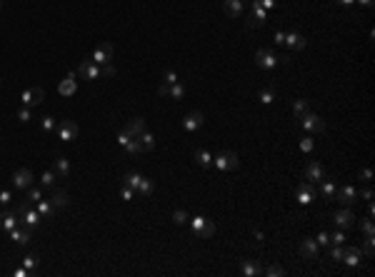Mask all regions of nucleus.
Instances as JSON below:
<instances>
[{
    "label": "nucleus",
    "instance_id": "1",
    "mask_svg": "<svg viewBox=\"0 0 375 277\" xmlns=\"http://www.w3.org/2000/svg\"><path fill=\"white\" fill-rule=\"evenodd\" d=\"M120 185H128V187H133L135 192H140V195H145V197H150L153 190H155L153 180H148V177L140 175V172H125V175L120 177Z\"/></svg>",
    "mask_w": 375,
    "mask_h": 277
},
{
    "label": "nucleus",
    "instance_id": "2",
    "mask_svg": "<svg viewBox=\"0 0 375 277\" xmlns=\"http://www.w3.org/2000/svg\"><path fill=\"white\" fill-rule=\"evenodd\" d=\"M15 215H18V220H20V225L23 227H28V230H35L38 225H40V215H38V210L35 207H30V202H20L18 207H15Z\"/></svg>",
    "mask_w": 375,
    "mask_h": 277
},
{
    "label": "nucleus",
    "instance_id": "3",
    "mask_svg": "<svg viewBox=\"0 0 375 277\" xmlns=\"http://www.w3.org/2000/svg\"><path fill=\"white\" fill-rule=\"evenodd\" d=\"M255 65H258L260 70H275V68L280 65V58H278L273 50H268V48H258V50H255Z\"/></svg>",
    "mask_w": 375,
    "mask_h": 277
},
{
    "label": "nucleus",
    "instance_id": "4",
    "mask_svg": "<svg viewBox=\"0 0 375 277\" xmlns=\"http://www.w3.org/2000/svg\"><path fill=\"white\" fill-rule=\"evenodd\" d=\"M298 123H300V128H303V130H308V133H320V135L325 133V120H323L320 115L310 113V110H308L305 115H300V118H298Z\"/></svg>",
    "mask_w": 375,
    "mask_h": 277
},
{
    "label": "nucleus",
    "instance_id": "5",
    "mask_svg": "<svg viewBox=\"0 0 375 277\" xmlns=\"http://www.w3.org/2000/svg\"><path fill=\"white\" fill-rule=\"evenodd\" d=\"M213 165H215L218 170H238V167H240V157H238L233 150H223V152H218V155L213 157Z\"/></svg>",
    "mask_w": 375,
    "mask_h": 277
},
{
    "label": "nucleus",
    "instance_id": "6",
    "mask_svg": "<svg viewBox=\"0 0 375 277\" xmlns=\"http://www.w3.org/2000/svg\"><path fill=\"white\" fill-rule=\"evenodd\" d=\"M188 222H190V227H193V232H195L198 237H213V235H215V225H213V220H208V217H203V215L190 217Z\"/></svg>",
    "mask_w": 375,
    "mask_h": 277
},
{
    "label": "nucleus",
    "instance_id": "7",
    "mask_svg": "<svg viewBox=\"0 0 375 277\" xmlns=\"http://www.w3.org/2000/svg\"><path fill=\"white\" fill-rule=\"evenodd\" d=\"M268 23V10L258 3V0H250V15H248V28H263Z\"/></svg>",
    "mask_w": 375,
    "mask_h": 277
},
{
    "label": "nucleus",
    "instance_id": "8",
    "mask_svg": "<svg viewBox=\"0 0 375 277\" xmlns=\"http://www.w3.org/2000/svg\"><path fill=\"white\" fill-rule=\"evenodd\" d=\"M55 130H58V138H60L63 142H73V140H78V135H80V128L75 125V120H60V123L55 125Z\"/></svg>",
    "mask_w": 375,
    "mask_h": 277
},
{
    "label": "nucleus",
    "instance_id": "9",
    "mask_svg": "<svg viewBox=\"0 0 375 277\" xmlns=\"http://www.w3.org/2000/svg\"><path fill=\"white\" fill-rule=\"evenodd\" d=\"M318 197V187H315V182H300L298 187H295V200L300 202V205H310L313 200Z\"/></svg>",
    "mask_w": 375,
    "mask_h": 277
},
{
    "label": "nucleus",
    "instance_id": "10",
    "mask_svg": "<svg viewBox=\"0 0 375 277\" xmlns=\"http://www.w3.org/2000/svg\"><path fill=\"white\" fill-rule=\"evenodd\" d=\"M335 200L340 202V207H353V205L360 200V195H358V190H355L353 185H345V187H340V190L335 192Z\"/></svg>",
    "mask_w": 375,
    "mask_h": 277
},
{
    "label": "nucleus",
    "instance_id": "11",
    "mask_svg": "<svg viewBox=\"0 0 375 277\" xmlns=\"http://www.w3.org/2000/svg\"><path fill=\"white\" fill-rule=\"evenodd\" d=\"M203 123H205L203 113H200V110H190V113L183 118V130H185V133H195V130L203 128Z\"/></svg>",
    "mask_w": 375,
    "mask_h": 277
},
{
    "label": "nucleus",
    "instance_id": "12",
    "mask_svg": "<svg viewBox=\"0 0 375 277\" xmlns=\"http://www.w3.org/2000/svg\"><path fill=\"white\" fill-rule=\"evenodd\" d=\"M43 100H45V90H43V88H28V90L20 95V103L28 105V108H38Z\"/></svg>",
    "mask_w": 375,
    "mask_h": 277
},
{
    "label": "nucleus",
    "instance_id": "13",
    "mask_svg": "<svg viewBox=\"0 0 375 277\" xmlns=\"http://www.w3.org/2000/svg\"><path fill=\"white\" fill-rule=\"evenodd\" d=\"M333 222L338 230H350L355 225V215L350 212V207H340L335 215H333Z\"/></svg>",
    "mask_w": 375,
    "mask_h": 277
},
{
    "label": "nucleus",
    "instance_id": "14",
    "mask_svg": "<svg viewBox=\"0 0 375 277\" xmlns=\"http://www.w3.org/2000/svg\"><path fill=\"white\" fill-rule=\"evenodd\" d=\"M95 65H108L113 60V45L110 43H100L95 50H93V58H90Z\"/></svg>",
    "mask_w": 375,
    "mask_h": 277
},
{
    "label": "nucleus",
    "instance_id": "15",
    "mask_svg": "<svg viewBox=\"0 0 375 277\" xmlns=\"http://www.w3.org/2000/svg\"><path fill=\"white\" fill-rule=\"evenodd\" d=\"M78 73L73 70V73H68L65 75V80H60V85H58V93L63 95V98H70V95H75V90H78Z\"/></svg>",
    "mask_w": 375,
    "mask_h": 277
},
{
    "label": "nucleus",
    "instance_id": "16",
    "mask_svg": "<svg viewBox=\"0 0 375 277\" xmlns=\"http://www.w3.org/2000/svg\"><path fill=\"white\" fill-rule=\"evenodd\" d=\"M323 177H328V175H325V167H323L318 160H310V162L305 165V180H308V182H320Z\"/></svg>",
    "mask_w": 375,
    "mask_h": 277
},
{
    "label": "nucleus",
    "instance_id": "17",
    "mask_svg": "<svg viewBox=\"0 0 375 277\" xmlns=\"http://www.w3.org/2000/svg\"><path fill=\"white\" fill-rule=\"evenodd\" d=\"M300 255L305 257V260H318V255H320V247H318V242L313 240V237H303L300 240Z\"/></svg>",
    "mask_w": 375,
    "mask_h": 277
},
{
    "label": "nucleus",
    "instance_id": "18",
    "mask_svg": "<svg viewBox=\"0 0 375 277\" xmlns=\"http://www.w3.org/2000/svg\"><path fill=\"white\" fill-rule=\"evenodd\" d=\"M78 75L83 80H98L100 78V65H95L93 60H83L80 68H78Z\"/></svg>",
    "mask_w": 375,
    "mask_h": 277
},
{
    "label": "nucleus",
    "instance_id": "19",
    "mask_svg": "<svg viewBox=\"0 0 375 277\" xmlns=\"http://www.w3.org/2000/svg\"><path fill=\"white\" fill-rule=\"evenodd\" d=\"M13 185H15L18 190H28V187L33 185V172H30L28 167L15 170V172H13Z\"/></svg>",
    "mask_w": 375,
    "mask_h": 277
},
{
    "label": "nucleus",
    "instance_id": "20",
    "mask_svg": "<svg viewBox=\"0 0 375 277\" xmlns=\"http://www.w3.org/2000/svg\"><path fill=\"white\" fill-rule=\"evenodd\" d=\"M20 225V220H18V215H15V210H5V212H0V230L3 232H10L13 227H18Z\"/></svg>",
    "mask_w": 375,
    "mask_h": 277
},
{
    "label": "nucleus",
    "instance_id": "21",
    "mask_svg": "<svg viewBox=\"0 0 375 277\" xmlns=\"http://www.w3.org/2000/svg\"><path fill=\"white\" fill-rule=\"evenodd\" d=\"M343 262H345L348 267H360V262H363V250H360V247H345Z\"/></svg>",
    "mask_w": 375,
    "mask_h": 277
},
{
    "label": "nucleus",
    "instance_id": "22",
    "mask_svg": "<svg viewBox=\"0 0 375 277\" xmlns=\"http://www.w3.org/2000/svg\"><path fill=\"white\" fill-rule=\"evenodd\" d=\"M123 130H125L130 138H140L148 128H145V120H143V118H133V120H128V125H125Z\"/></svg>",
    "mask_w": 375,
    "mask_h": 277
},
{
    "label": "nucleus",
    "instance_id": "23",
    "mask_svg": "<svg viewBox=\"0 0 375 277\" xmlns=\"http://www.w3.org/2000/svg\"><path fill=\"white\" fill-rule=\"evenodd\" d=\"M263 265L258 262V260H243V265H240V272L245 275V277H258V275H263Z\"/></svg>",
    "mask_w": 375,
    "mask_h": 277
},
{
    "label": "nucleus",
    "instance_id": "24",
    "mask_svg": "<svg viewBox=\"0 0 375 277\" xmlns=\"http://www.w3.org/2000/svg\"><path fill=\"white\" fill-rule=\"evenodd\" d=\"M223 13L228 18H240L243 15V0H223Z\"/></svg>",
    "mask_w": 375,
    "mask_h": 277
},
{
    "label": "nucleus",
    "instance_id": "25",
    "mask_svg": "<svg viewBox=\"0 0 375 277\" xmlns=\"http://www.w3.org/2000/svg\"><path fill=\"white\" fill-rule=\"evenodd\" d=\"M283 45L298 53V50H303V48H305L308 43H305V38H303L300 33H285V43H283Z\"/></svg>",
    "mask_w": 375,
    "mask_h": 277
},
{
    "label": "nucleus",
    "instance_id": "26",
    "mask_svg": "<svg viewBox=\"0 0 375 277\" xmlns=\"http://www.w3.org/2000/svg\"><path fill=\"white\" fill-rule=\"evenodd\" d=\"M30 232H33V230H28V227L18 225V227H13V230H10V237H13V242H15V245H28V242H30Z\"/></svg>",
    "mask_w": 375,
    "mask_h": 277
},
{
    "label": "nucleus",
    "instance_id": "27",
    "mask_svg": "<svg viewBox=\"0 0 375 277\" xmlns=\"http://www.w3.org/2000/svg\"><path fill=\"white\" fill-rule=\"evenodd\" d=\"M35 210H38V215H40L43 220H50V217L55 215V205H53L50 200H38V202H35Z\"/></svg>",
    "mask_w": 375,
    "mask_h": 277
},
{
    "label": "nucleus",
    "instance_id": "28",
    "mask_svg": "<svg viewBox=\"0 0 375 277\" xmlns=\"http://www.w3.org/2000/svg\"><path fill=\"white\" fill-rule=\"evenodd\" d=\"M335 192H338L335 182H333L330 177H323V180H320V195H323L325 200H335Z\"/></svg>",
    "mask_w": 375,
    "mask_h": 277
},
{
    "label": "nucleus",
    "instance_id": "29",
    "mask_svg": "<svg viewBox=\"0 0 375 277\" xmlns=\"http://www.w3.org/2000/svg\"><path fill=\"white\" fill-rule=\"evenodd\" d=\"M50 202L55 205V210H58V207L63 210V207H68V205H70V197H68V192H65V190L53 187V197H50Z\"/></svg>",
    "mask_w": 375,
    "mask_h": 277
},
{
    "label": "nucleus",
    "instance_id": "30",
    "mask_svg": "<svg viewBox=\"0 0 375 277\" xmlns=\"http://www.w3.org/2000/svg\"><path fill=\"white\" fill-rule=\"evenodd\" d=\"M138 142H140V152H150V150L155 147V135L145 130V133L138 138Z\"/></svg>",
    "mask_w": 375,
    "mask_h": 277
},
{
    "label": "nucleus",
    "instance_id": "31",
    "mask_svg": "<svg viewBox=\"0 0 375 277\" xmlns=\"http://www.w3.org/2000/svg\"><path fill=\"white\" fill-rule=\"evenodd\" d=\"M258 100H260L263 105H270V103L275 100V88H273V85L260 88V90H258Z\"/></svg>",
    "mask_w": 375,
    "mask_h": 277
},
{
    "label": "nucleus",
    "instance_id": "32",
    "mask_svg": "<svg viewBox=\"0 0 375 277\" xmlns=\"http://www.w3.org/2000/svg\"><path fill=\"white\" fill-rule=\"evenodd\" d=\"M55 175L58 177H68L70 175V162H68V157H55Z\"/></svg>",
    "mask_w": 375,
    "mask_h": 277
},
{
    "label": "nucleus",
    "instance_id": "33",
    "mask_svg": "<svg viewBox=\"0 0 375 277\" xmlns=\"http://www.w3.org/2000/svg\"><path fill=\"white\" fill-rule=\"evenodd\" d=\"M195 160H198L200 167H210V165H213V155H210L205 147H198V150H195Z\"/></svg>",
    "mask_w": 375,
    "mask_h": 277
},
{
    "label": "nucleus",
    "instance_id": "34",
    "mask_svg": "<svg viewBox=\"0 0 375 277\" xmlns=\"http://www.w3.org/2000/svg\"><path fill=\"white\" fill-rule=\"evenodd\" d=\"M308 110H310V105H308V100H305V98H298V100H293V115H295V118L305 115Z\"/></svg>",
    "mask_w": 375,
    "mask_h": 277
},
{
    "label": "nucleus",
    "instance_id": "35",
    "mask_svg": "<svg viewBox=\"0 0 375 277\" xmlns=\"http://www.w3.org/2000/svg\"><path fill=\"white\" fill-rule=\"evenodd\" d=\"M55 180H58L55 170H48V172H43V177H40V185H43V187H55Z\"/></svg>",
    "mask_w": 375,
    "mask_h": 277
},
{
    "label": "nucleus",
    "instance_id": "36",
    "mask_svg": "<svg viewBox=\"0 0 375 277\" xmlns=\"http://www.w3.org/2000/svg\"><path fill=\"white\" fill-rule=\"evenodd\" d=\"M185 95V85L183 83H175V85H170V93H168V98H173V100H180Z\"/></svg>",
    "mask_w": 375,
    "mask_h": 277
},
{
    "label": "nucleus",
    "instance_id": "37",
    "mask_svg": "<svg viewBox=\"0 0 375 277\" xmlns=\"http://www.w3.org/2000/svg\"><path fill=\"white\" fill-rule=\"evenodd\" d=\"M363 255H365V257H373V255H375V235L365 237V245H363Z\"/></svg>",
    "mask_w": 375,
    "mask_h": 277
},
{
    "label": "nucleus",
    "instance_id": "38",
    "mask_svg": "<svg viewBox=\"0 0 375 277\" xmlns=\"http://www.w3.org/2000/svg\"><path fill=\"white\" fill-rule=\"evenodd\" d=\"M38 200H43V185L40 187H28V202H38Z\"/></svg>",
    "mask_w": 375,
    "mask_h": 277
},
{
    "label": "nucleus",
    "instance_id": "39",
    "mask_svg": "<svg viewBox=\"0 0 375 277\" xmlns=\"http://www.w3.org/2000/svg\"><path fill=\"white\" fill-rule=\"evenodd\" d=\"M263 275H268V277H283V275H285V267H280V265H270V267H265V270H263Z\"/></svg>",
    "mask_w": 375,
    "mask_h": 277
},
{
    "label": "nucleus",
    "instance_id": "40",
    "mask_svg": "<svg viewBox=\"0 0 375 277\" xmlns=\"http://www.w3.org/2000/svg\"><path fill=\"white\" fill-rule=\"evenodd\" d=\"M55 125H58V123H55V118H50V115L40 118V128H43L45 133H53V130H55Z\"/></svg>",
    "mask_w": 375,
    "mask_h": 277
},
{
    "label": "nucleus",
    "instance_id": "41",
    "mask_svg": "<svg viewBox=\"0 0 375 277\" xmlns=\"http://www.w3.org/2000/svg\"><path fill=\"white\" fill-rule=\"evenodd\" d=\"M18 120H20V123H30V120H33V110H30L28 105H23V108L18 110Z\"/></svg>",
    "mask_w": 375,
    "mask_h": 277
},
{
    "label": "nucleus",
    "instance_id": "42",
    "mask_svg": "<svg viewBox=\"0 0 375 277\" xmlns=\"http://www.w3.org/2000/svg\"><path fill=\"white\" fill-rule=\"evenodd\" d=\"M125 152H128V155H138V152H140V142H138V138H130V140H128Z\"/></svg>",
    "mask_w": 375,
    "mask_h": 277
},
{
    "label": "nucleus",
    "instance_id": "43",
    "mask_svg": "<svg viewBox=\"0 0 375 277\" xmlns=\"http://www.w3.org/2000/svg\"><path fill=\"white\" fill-rule=\"evenodd\" d=\"M35 265H38V257H35V255H25V257H23V267H25V270H28L30 275H33Z\"/></svg>",
    "mask_w": 375,
    "mask_h": 277
},
{
    "label": "nucleus",
    "instance_id": "44",
    "mask_svg": "<svg viewBox=\"0 0 375 277\" xmlns=\"http://www.w3.org/2000/svg\"><path fill=\"white\" fill-rule=\"evenodd\" d=\"M188 220H190V217H188L185 210H175V212H173V222H175V225H185Z\"/></svg>",
    "mask_w": 375,
    "mask_h": 277
},
{
    "label": "nucleus",
    "instance_id": "45",
    "mask_svg": "<svg viewBox=\"0 0 375 277\" xmlns=\"http://www.w3.org/2000/svg\"><path fill=\"white\" fill-rule=\"evenodd\" d=\"M163 83H165V85L180 83V80H178V73H175V70H165V73H163Z\"/></svg>",
    "mask_w": 375,
    "mask_h": 277
},
{
    "label": "nucleus",
    "instance_id": "46",
    "mask_svg": "<svg viewBox=\"0 0 375 277\" xmlns=\"http://www.w3.org/2000/svg\"><path fill=\"white\" fill-rule=\"evenodd\" d=\"M313 147H315V142H313V138H310V135L300 138V150H303V152H313Z\"/></svg>",
    "mask_w": 375,
    "mask_h": 277
},
{
    "label": "nucleus",
    "instance_id": "47",
    "mask_svg": "<svg viewBox=\"0 0 375 277\" xmlns=\"http://www.w3.org/2000/svg\"><path fill=\"white\" fill-rule=\"evenodd\" d=\"M133 197H135V190H133V187H128V185H120V200L130 202Z\"/></svg>",
    "mask_w": 375,
    "mask_h": 277
},
{
    "label": "nucleus",
    "instance_id": "48",
    "mask_svg": "<svg viewBox=\"0 0 375 277\" xmlns=\"http://www.w3.org/2000/svg\"><path fill=\"white\" fill-rule=\"evenodd\" d=\"M343 252H345V247H343V245H333V250H330V260L343 262Z\"/></svg>",
    "mask_w": 375,
    "mask_h": 277
},
{
    "label": "nucleus",
    "instance_id": "49",
    "mask_svg": "<svg viewBox=\"0 0 375 277\" xmlns=\"http://www.w3.org/2000/svg\"><path fill=\"white\" fill-rule=\"evenodd\" d=\"M363 232H365V237H370V235H375V225H373V217H368V220H363Z\"/></svg>",
    "mask_w": 375,
    "mask_h": 277
},
{
    "label": "nucleus",
    "instance_id": "50",
    "mask_svg": "<svg viewBox=\"0 0 375 277\" xmlns=\"http://www.w3.org/2000/svg\"><path fill=\"white\" fill-rule=\"evenodd\" d=\"M345 242V235H343V230H335L333 235H330V245H343Z\"/></svg>",
    "mask_w": 375,
    "mask_h": 277
},
{
    "label": "nucleus",
    "instance_id": "51",
    "mask_svg": "<svg viewBox=\"0 0 375 277\" xmlns=\"http://www.w3.org/2000/svg\"><path fill=\"white\" fill-rule=\"evenodd\" d=\"M315 242H318V247H328V245H330V235H328V232H320V235L315 237Z\"/></svg>",
    "mask_w": 375,
    "mask_h": 277
},
{
    "label": "nucleus",
    "instance_id": "52",
    "mask_svg": "<svg viewBox=\"0 0 375 277\" xmlns=\"http://www.w3.org/2000/svg\"><path fill=\"white\" fill-rule=\"evenodd\" d=\"M100 75H103V78H113V75H115V68H113L110 63H108V65H100Z\"/></svg>",
    "mask_w": 375,
    "mask_h": 277
},
{
    "label": "nucleus",
    "instance_id": "53",
    "mask_svg": "<svg viewBox=\"0 0 375 277\" xmlns=\"http://www.w3.org/2000/svg\"><path fill=\"white\" fill-rule=\"evenodd\" d=\"M13 200V192L10 190H0V205H8Z\"/></svg>",
    "mask_w": 375,
    "mask_h": 277
},
{
    "label": "nucleus",
    "instance_id": "54",
    "mask_svg": "<svg viewBox=\"0 0 375 277\" xmlns=\"http://www.w3.org/2000/svg\"><path fill=\"white\" fill-rule=\"evenodd\" d=\"M358 177H360L363 182H370V177H373V172H370V167H363V170L358 172Z\"/></svg>",
    "mask_w": 375,
    "mask_h": 277
},
{
    "label": "nucleus",
    "instance_id": "55",
    "mask_svg": "<svg viewBox=\"0 0 375 277\" xmlns=\"http://www.w3.org/2000/svg\"><path fill=\"white\" fill-rule=\"evenodd\" d=\"M258 3H260V5L265 8V10H273V8L278 5V0H258Z\"/></svg>",
    "mask_w": 375,
    "mask_h": 277
},
{
    "label": "nucleus",
    "instance_id": "56",
    "mask_svg": "<svg viewBox=\"0 0 375 277\" xmlns=\"http://www.w3.org/2000/svg\"><path fill=\"white\" fill-rule=\"evenodd\" d=\"M168 93H170V85L160 83V85H158V95H160V98H168Z\"/></svg>",
    "mask_w": 375,
    "mask_h": 277
},
{
    "label": "nucleus",
    "instance_id": "57",
    "mask_svg": "<svg viewBox=\"0 0 375 277\" xmlns=\"http://www.w3.org/2000/svg\"><path fill=\"white\" fill-rule=\"evenodd\" d=\"M128 140H130V135H128L125 130H120V133H118V142H120V145L125 147V145H128Z\"/></svg>",
    "mask_w": 375,
    "mask_h": 277
},
{
    "label": "nucleus",
    "instance_id": "58",
    "mask_svg": "<svg viewBox=\"0 0 375 277\" xmlns=\"http://www.w3.org/2000/svg\"><path fill=\"white\" fill-rule=\"evenodd\" d=\"M283 43H285V33L278 30V33H275V45H283Z\"/></svg>",
    "mask_w": 375,
    "mask_h": 277
},
{
    "label": "nucleus",
    "instance_id": "59",
    "mask_svg": "<svg viewBox=\"0 0 375 277\" xmlns=\"http://www.w3.org/2000/svg\"><path fill=\"white\" fill-rule=\"evenodd\" d=\"M358 195H360L363 200H368V202L373 200V190H370V187H368V190H363V192H358Z\"/></svg>",
    "mask_w": 375,
    "mask_h": 277
},
{
    "label": "nucleus",
    "instance_id": "60",
    "mask_svg": "<svg viewBox=\"0 0 375 277\" xmlns=\"http://www.w3.org/2000/svg\"><path fill=\"white\" fill-rule=\"evenodd\" d=\"M25 275H30L25 267H18V270H15V277H25Z\"/></svg>",
    "mask_w": 375,
    "mask_h": 277
},
{
    "label": "nucleus",
    "instance_id": "61",
    "mask_svg": "<svg viewBox=\"0 0 375 277\" xmlns=\"http://www.w3.org/2000/svg\"><path fill=\"white\" fill-rule=\"evenodd\" d=\"M340 5H345V8H350V5H355V0H338Z\"/></svg>",
    "mask_w": 375,
    "mask_h": 277
},
{
    "label": "nucleus",
    "instance_id": "62",
    "mask_svg": "<svg viewBox=\"0 0 375 277\" xmlns=\"http://www.w3.org/2000/svg\"><path fill=\"white\" fill-rule=\"evenodd\" d=\"M355 3H360V5H365V8H370V5H373V0H355Z\"/></svg>",
    "mask_w": 375,
    "mask_h": 277
},
{
    "label": "nucleus",
    "instance_id": "63",
    "mask_svg": "<svg viewBox=\"0 0 375 277\" xmlns=\"http://www.w3.org/2000/svg\"><path fill=\"white\" fill-rule=\"evenodd\" d=\"M0 8H3V0H0Z\"/></svg>",
    "mask_w": 375,
    "mask_h": 277
},
{
    "label": "nucleus",
    "instance_id": "64",
    "mask_svg": "<svg viewBox=\"0 0 375 277\" xmlns=\"http://www.w3.org/2000/svg\"><path fill=\"white\" fill-rule=\"evenodd\" d=\"M0 85H3V80H0Z\"/></svg>",
    "mask_w": 375,
    "mask_h": 277
}]
</instances>
